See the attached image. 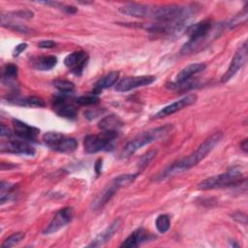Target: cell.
Wrapping results in <instances>:
<instances>
[{
  "mask_svg": "<svg viewBox=\"0 0 248 248\" xmlns=\"http://www.w3.org/2000/svg\"><path fill=\"white\" fill-rule=\"evenodd\" d=\"M222 139L223 134L221 132H215L209 138H207L202 144H200L199 147L192 154L173 163L172 165L166 168L163 171H161L157 175L156 179L163 180L190 170L199 162L203 160L207 156V154H209L215 148V146L220 143Z\"/></svg>",
  "mask_w": 248,
  "mask_h": 248,
  "instance_id": "6da1fadb",
  "label": "cell"
},
{
  "mask_svg": "<svg viewBox=\"0 0 248 248\" xmlns=\"http://www.w3.org/2000/svg\"><path fill=\"white\" fill-rule=\"evenodd\" d=\"M220 28H215L211 21L202 20L198 23L189 25L186 29V33L189 37V40L183 45L180 53L189 54L196 52L198 49H201L202 46L209 43L210 38H215L220 32Z\"/></svg>",
  "mask_w": 248,
  "mask_h": 248,
  "instance_id": "7a4b0ae2",
  "label": "cell"
},
{
  "mask_svg": "<svg viewBox=\"0 0 248 248\" xmlns=\"http://www.w3.org/2000/svg\"><path fill=\"white\" fill-rule=\"evenodd\" d=\"M195 13V6H180L171 4L152 8L150 17L160 22H176L187 20V18Z\"/></svg>",
  "mask_w": 248,
  "mask_h": 248,
  "instance_id": "3957f363",
  "label": "cell"
},
{
  "mask_svg": "<svg viewBox=\"0 0 248 248\" xmlns=\"http://www.w3.org/2000/svg\"><path fill=\"white\" fill-rule=\"evenodd\" d=\"M244 176L240 171L239 168L233 167L228 170L226 172L210 176L205 178L202 182L198 184L199 190H213V189H220L226 187H232L238 184H241L244 181Z\"/></svg>",
  "mask_w": 248,
  "mask_h": 248,
  "instance_id": "277c9868",
  "label": "cell"
},
{
  "mask_svg": "<svg viewBox=\"0 0 248 248\" xmlns=\"http://www.w3.org/2000/svg\"><path fill=\"white\" fill-rule=\"evenodd\" d=\"M171 130V125H164L161 127H157L154 129H150L148 131H145L139 136H137L135 139L130 140L123 148L122 150V156L123 157H129L133 155L135 152H137L139 149H140L142 146L151 143L154 140H159L162 137H165L170 131Z\"/></svg>",
  "mask_w": 248,
  "mask_h": 248,
  "instance_id": "5b68a950",
  "label": "cell"
},
{
  "mask_svg": "<svg viewBox=\"0 0 248 248\" xmlns=\"http://www.w3.org/2000/svg\"><path fill=\"white\" fill-rule=\"evenodd\" d=\"M118 132H103L101 135H88L84 138L83 147L87 153H97L102 150H108L112 141L117 138Z\"/></svg>",
  "mask_w": 248,
  "mask_h": 248,
  "instance_id": "8992f818",
  "label": "cell"
},
{
  "mask_svg": "<svg viewBox=\"0 0 248 248\" xmlns=\"http://www.w3.org/2000/svg\"><path fill=\"white\" fill-rule=\"evenodd\" d=\"M45 143L52 150L61 153H71L78 148V141L57 132H47L43 136Z\"/></svg>",
  "mask_w": 248,
  "mask_h": 248,
  "instance_id": "52a82bcc",
  "label": "cell"
},
{
  "mask_svg": "<svg viewBox=\"0 0 248 248\" xmlns=\"http://www.w3.org/2000/svg\"><path fill=\"white\" fill-rule=\"evenodd\" d=\"M247 55H248V50H247V42L245 41L235 51L231 64L227 70V72L222 76L221 78V82H227L229 81L232 78L234 77V75L244 66V64L247 61Z\"/></svg>",
  "mask_w": 248,
  "mask_h": 248,
  "instance_id": "ba28073f",
  "label": "cell"
},
{
  "mask_svg": "<svg viewBox=\"0 0 248 248\" xmlns=\"http://www.w3.org/2000/svg\"><path fill=\"white\" fill-rule=\"evenodd\" d=\"M156 78L154 76H137L127 77L119 80L115 85V90L118 92H127L138 87H142L154 82Z\"/></svg>",
  "mask_w": 248,
  "mask_h": 248,
  "instance_id": "9c48e42d",
  "label": "cell"
},
{
  "mask_svg": "<svg viewBox=\"0 0 248 248\" xmlns=\"http://www.w3.org/2000/svg\"><path fill=\"white\" fill-rule=\"evenodd\" d=\"M88 60L89 56L87 52L83 50H78L68 54L64 59V64L73 74L80 76L86 67Z\"/></svg>",
  "mask_w": 248,
  "mask_h": 248,
  "instance_id": "30bf717a",
  "label": "cell"
},
{
  "mask_svg": "<svg viewBox=\"0 0 248 248\" xmlns=\"http://www.w3.org/2000/svg\"><path fill=\"white\" fill-rule=\"evenodd\" d=\"M68 94L70 93H61V95L55 97L53 100V109L61 117L67 119H76L78 116V108L74 104L68 102Z\"/></svg>",
  "mask_w": 248,
  "mask_h": 248,
  "instance_id": "8fae6325",
  "label": "cell"
},
{
  "mask_svg": "<svg viewBox=\"0 0 248 248\" xmlns=\"http://www.w3.org/2000/svg\"><path fill=\"white\" fill-rule=\"evenodd\" d=\"M196 101H197V95L196 94L186 95L183 98L170 104L169 106L164 107L162 109H160L157 113L154 114L153 118L154 119H159V118H163V117L171 115V114L177 112L178 110H181L182 108H185L193 105Z\"/></svg>",
  "mask_w": 248,
  "mask_h": 248,
  "instance_id": "7c38bea8",
  "label": "cell"
},
{
  "mask_svg": "<svg viewBox=\"0 0 248 248\" xmlns=\"http://www.w3.org/2000/svg\"><path fill=\"white\" fill-rule=\"evenodd\" d=\"M73 219V208L72 207H64L56 212L48 226L45 229V234L54 233L67 224H69Z\"/></svg>",
  "mask_w": 248,
  "mask_h": 248,
  "instance_id": "4fadbf2b",
  "label": "cell"
},
{
  "mask_svg": "<svg viewBox=\"0 0 248 248\" xmlns=\"http://www.w3.org/2000/svg\"><path fill=\"white\" fill-rule=\"evenodd\" d=\"M1 152H8L13 154H22L27 156H33L35 154L34 147L23 140H10L6 142H2L0 145Z\"/></svg>",
  "mask_w": 248,
  "mask_h": 248,
  "instance_id": "5bb4252c",
  "label": "cell"
},
{
  "mask_svg": "<svg viewBox=\"0 0 248 248\" xmlns=\"http://www.w3.org/2000/svg\"><path fill=\"white\" fill-rule=\"evenodd\" d=\"M13 126L14 133L19 139L26 141H36L40 134V130L38 128L30 126L17 119H13Z\"/></svg>",
  "mask_w": 248,
  "mask_h": 248,
  "instance_id": "9a60e30c",
  "label": "cell"
},
{
  "mask_svg": "<svg viewBox=\"0 0 248 248\" xmlns=\"http://www.w3.org/2000/svg\"><path fill=\"white\" fill-rule=\"evenodd\" d=\"M121 188V186L117 183L115 179H113L104 190L103 192L92 202L91 207L94 210H98L103 208L108 202L110 201V199L116 194V192Z\"/></svg>",
  "mask_w": 248,
  "mask_h": 248,
  "instance_id": "2e32d148",
  "label": "cell"
},
{
  "mask_svg": "<svg viewBox=\"0 0 248 248\" xmlns=\"http://www.w3.org/2000/svg\"><path fill=\"white\" fill-rule=\"evenodd\" d=\"M121 220L116 219L110 225H108L105 230H103L87 246L88 247H100L106 244L109 239L116 233L118 229L120 228Z\"/></svg>",
  "mask_w": 248,
  "mask_h": 248,
  "instance_id": "e0dca14e",
  "label": "cell"
},
{
  "mask_svg": "<svg viewBox=\"0 0 248 248\" xmlns=\"http://www.w3.org/2000/svg\"><path fill=\"white\" fill-rule=\"evenodd\" d=\"M152 8L149 5L139 4V3H128L119 8V13L134 16V17H146L150 16Z\"/></svg>",
  "mask_w": 248,
  "mask_h": 248,
  "instance_id": "ac0fdd59",
  "label": "cell"
},
{
  "mask_svg": "<svg viewBox=\"0 0 248 248\" xmlns=\"http://www.w3.org/2000/svg\"><path fill=\"white\" fill-rule=\"evenodd\" d=\"M153 236L148 233L143 228H139L135 230L126 239L125 241L120 245L121 248H133L138 247L141 243L146 242L147 240L151 239Z\"/></svg>",
  "mask_w": 248,
  "mask_h": 248,
  "instance_id": "d6986e66",
  "label": "cell"
},
{
  "mask_svg": "<svg viewBox=\"0 0 248 248\" xmlns=\"http://www.w3.org/2000/svg\"><path fill=\"white\" fill-rule=\"evenodd\" d=\"M205 64L203 63H194L183 68L176 76L175 84H182L188 81L193 76L202 72L205 69Z\"/></svg>",
  "mask_w": 248,
  "mask_h": 248,
  "instance_id": "ffe728a7",
  "label": "cell"
},
{
  "mask_svg": "<svg viewBox=\"0 0 248 248\" xmlns=\"http://www.w3.org/2000/svg\"><path fill=\"white\" fill-rule=\"evenodd\" d=\"M7 100L14 105L25 107V108H44L46 106L45 101L42 98L36 97V96H28V97L20 98L13 95V96H10Z\"/></svg>",
  "mask_w": 248,
  "mask_h": 248,
  "instance_id": "44dd1931",
  "label": "cell"
},
{
  "mask_svg": "<svg viewBox=\"0 0 248 248\" xmlns=\"http://www.w3.org/2000/svg\"><path fill=\"white\" fill-rule=\"evenodd\" d=\"M122 126L123 122L115 114H109L108 116H105L98 123L99 129H101L103 132H118Z\"/></svg>",
  "mask_w": 248,
  "mask_h": 248,
  "instance_id": "7402d4cb",
  "label": "cell"
},
{
  "mask_svg": "<svg viewBox=\"0 0 248 248\" xmlns=\"http://www.w3.org/2000/svg\"><path fill=\"white\" fill-rule=\"evenodd\" d=\"M16 78H17V66L15 64H7L3 69L2 83L9 86L10 88L16 89L17 87Z\"/></svg>",
  "mask_w": 248,
  "mask_h": 248,
  "instance_id": "603a6c76",
  "label": "cell"
},
{
  "mask_svg": "<svg viewBox=\"0 0 248 248\" xmlns=\"http://www.w3.org/2000/svg\"><path fill=\"white\" fill-rule=\"evenodd\" d=\"M118 78H119V73L118 72H116V71L109 72L108 74L104 76L102 78H100L96 82V84L94 86V89H93V94L98 95L102 92L103 89L111 87L117 81Z\"/></svg>",
  "mask_w": 248,
  "mask_h": 248,
  "instance_id": "cb8c5ba5",
  "label": "cell"
},
{
  "mask_svg": "<svg viewBox=\"0 0 248 248\" xmlns=\"http://www.w3.org/2000/svg\"><path fill=\"white\" fill-rule=\"evenodd\" d=\"M57 64V58L53 55L39 57L34 64V67L40 71H49Z\"/></svg>",
  "mask_w": 248,
  "mask_h": 248,
  "instance_id": "d4e9b609",
  "label": "cell"
},
{
  "mask_svg": "<svg viewBox=\"0 0 248 248\" xmlns=\"http://www.w3.org/2000/svg\"><path fill=\"white\" fill-rule=\"evenodd\" d=\"M155 226L156 229L159 232L165 233L169 231L170 226V217L167 214H161L156 218L155 221Z\"/></svg>",
  "mask_w": 248,
  "mask_h": 248,
  "instance_id": "484cf974",
  "label": "cell"
},
{
  "mask_svg": "<svg viewBox=\"0 0 248 248\" xmlns=\"http://www.w3.org/2000/svg\"><path fill=\"white\" fill-rule=\"evenodd\" d=\"M15 189V185L8 183V182H1L0 185V202L1 204H3L6 201H8L12 195H13V191Z\"/></svg>",
  "mask_w": 248,
  "mask_h": 248,
  "instance_id": "4316f807",
  "label": "cell"
},
{
  "mask_svg": "<svg viewBox=\"0 0 248 248\" xmlns=\"http://www.w3.org/2000/svg\"><path fill=\"white\" fill-rule=\"evenodd\" d=\"M24 236H25V234H24V232H15V233H13L12 235L8 236V237L4 240V242L2 243L1 246H2L3 248H10V247H13V246H15L16 244H17L18 242H20V241L24 238Z\"/></svg>",
  "mask_w": 248,
  "mask_h": 248,
  "instance_id": "83f0119b",
  "label": "cell"
},
{
  "mask_svg": "<svg viewBox=\"0 0 248 248\" xmlns=\"http://www.w3.org/2000/svg\"><path fill=\"white\" fill-rule=\"evenodd\" d=\"M247 16H248V11H247V8L245 7L242 12H240L238 15H236L233 18H232V19L228 22L229 28H234V27H236L237 25H239V24L245 22V21L247 20Z\"/></svg>",
  "mask_w": 248,
  "mask_h": 248,
  "instance_id": "f1b7e54d",
  "label": "cell"
},
{
  "mask_svg": "<svg viewBox=\"0 0 248 248\" xmlns=\"http://www.w3.org/2000/svg\"><path fill=\"white\" fill-rule=\"evenodd\" d=\"M157 151L156 150H150L148 152H146L145 154H143L140 159L138 162V168H139V171L142 170L143 169H145V167L153 160V158L156 156Z\"/></svg>",
  "mask_w": 248,
  "mask_h": 248,
  "instance_id": "f546056e",
  "label": "cell"
},
{
  "mask_svg": "<svg viewBox=\"0 0 248 248\" xmlns=\"http://www.w3.org/2000/svg\"><path fill=\"white\" fill-rule=\"evenodd\" d=\"M53 85L61 93H70L74 89V83L65 79H56L53 81Z\"/></svg>",
  "mask_w": 248,
  "mask_h": 248,
  "instance_id": "4dcf8cb0",
  "label": "cell"
},
{
  "mask_svg": "<svg viewBox=\"0 0 248 248\" xmlns=\"http://www.w3.org/2000/svg\"><path fill=\"white\" fill-rule=\"evenodd\" d=\"M99 102V97L95 94H88V95H84V96H80L78 98H77L76 103L80 105V106H91V105H95Z\"/></svg>",
  "mask_w": 248,
  "mask_h": 248,
  "instance_id": "1f68e13d",
  "label": "cell"
},
{
  "mask_svg": "<svg viewBox=\"0 0 248 248\" xmlns=\"http://www.w3.org/2000/svg\"><path fill=\"white\" fill-rule=\"evenodd\" d=\"M102 112H103V111H102L101 109L93 108V109H88V110H86V111L84 112V115H85V117H86L87 119L91 120V119L97 117L99 114H102Z\"/></svg>",
  "mask_w": 248,
  "mask_h": 248,
  "instance_id": "d6a6232c",
  "label": "cell"
},
{
  "mask_svg": "<svg viewBox=\"0 0 248 248\" xmlns=\"http://www.w3.org/2000/svg\"><path fill=\"white\" fill-rule=\"evenodd\" d=\"M232 218L234 219L236 222L241 223V224H244V225H246V223H247V217H246V215L243 214V213H241V212H239V211L233 213V214L232 215Z\"/></svg>",
  "mask_w": 248,
  "mask_h": 248,
  "instance_id": "836d02e7",
  "label": "cell"
},
{
  "mask_svg": "<svg viewBox=\"0 0 248 248\" xmlns=\"http://www.w3.org/2000/svg\"><path fill=\"white\" fill-rule=\"evenodd\" d=\"M27 47V44L26 43H22V44H18L17 46H16L15 49H14V52H13V56L14 57H16L18 56L23 50H25Z\"/></svg>",
  "mask_w": 248,
  "mask_h": 248,
  "instance_id": "e575fe53",
  "label": "cell"
},
{
  "mask_svg": "<svg viewBox=\"0 0 248 248\" xmlns=\"http://www.w3.org/2000/svg\"><path fill=\"white\" fill-rule=\"evenodd\" d=\"M38 46L42 48H51V47H54L56 46V43L54 41H51V40H45V41L40 42Z\"/></svg>",
  "mask_w": 248,
  "mask_h": 248,
  "instance_id": "d590c367",
  "label": "cell"
},
{
  "mask_svg": "<svg viewBox=\"0 0 248 248\" xmlns=\"http://www.w3.org/2000/svg\"><path fill=\"white\" fill-rule=\"evenodd\" d=\"M0 135H1L2 138H4V137L11 138L12 132H11V130H10L7 126H5L4 124H2V125H1V130H0Z\"/></svg>",
  "mask_w": 248,
  "mask_h": 248,
  "instance_id": "8d00e7d4",
  "label": "cell"
},
{
  "mask_svg": "<svg viewBox=\"0 0 248 248\" xmlns=\"http://www.w3.org/2000/svg\"><path fill=\"white\" fill-rule=\"evenodd\" d=\"M95 170L97 172V175H99L102 171V159H98L95 164Z\"/></svg>",
  "mask_w": 248,
  "mask_h": 248,
  "instance_id": "74e56055",
  "label": "cell"
},
{
  "mask_svg": "<svg viewBox=\"0 0 248 248\" xmlns=\"http://www.w3.org/2000/svg\"><path fill=\"white\" fill-rule=\"evenodd\" d=\"M240 147L244 152H247V147H248V142H247V139H245L241 143H240Z\"/></svg>",
  "mask_w": 248,
  "mask_h": 248,
  "instance_id": "f35d334b",
  "label": "cell"
}]
</instances>
